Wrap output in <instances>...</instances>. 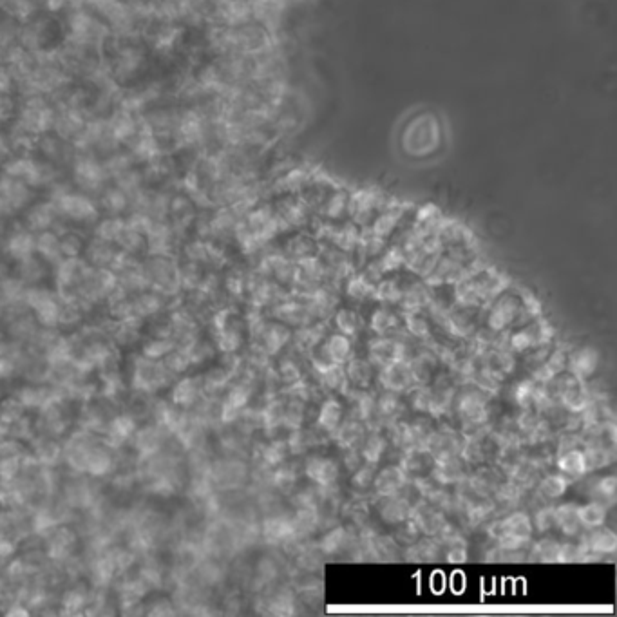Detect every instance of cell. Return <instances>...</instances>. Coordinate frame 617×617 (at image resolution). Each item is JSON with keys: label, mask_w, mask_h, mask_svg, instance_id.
Returning <instances> with one entry per match:
<instances>
[{"label": "cell", "mask_w": 617, "mask_h": 617, "mask_svg": "<svg viewBox=\"0 0 617 617\" xmlns=\"http://www.w3.org/2000/svg\"><path fill=\"white\" fill-rule=\"evenodd\" d=\"M73 185L76 190L86 192L89 196H100V192L109 185V174L105 171L104 162L91 154L76 152L75 160L71 163Z\"/></svg>", "instance_id": "1"}, {"label": "cell", "mask_w": 617, "mask_h": 617, "mask_svg": "<svg viewBox=\"0 0 617 617\" xmlns=\"http://www.w3.org/2000/svg\"><path fill=\"white\" fill-rule=\"evenodd\" d=\"M0 589H2V581H0Z\"/></svg>", "instance_id": "33"}, {"label": "cell", "mask_w": 617, "mask_h": 617, "mask_svg": "<svg viewBox=\"0 0 617 617\" xmlns=\"http://www.w3.org/2000/svg\"><path fill=\"white\" fill-rule=\"evenodd\" d=\"M348 352H350L348 341L344 337H333L330 346H328V353H330L333 361H342L348 355Z\"/></svg>", "instance_id": "25"}, {"label": "cell", "mask_w": 617, "mask_h": 617, "mask_svg": "<svg viewBox=\"0 0 617 617\" xmlns=\"http://www.w3.org/2000/svg\"><path fill=\"white\" fill-rule=\"evenodd\" d=\"M57 35V24L53 15H35L33 19L20 24L19 44L28 51H40L51 48L53 38Z\"/></svg>", "instance_id": "4"}, {"label": "cell", "mask_w": 617, "mask_h": 617, "mask_svg": "<svg viewBox=\"0 0 617 617\" xmlns=\"http://www.w3.org/2000/svg\"><path fill=\"white\" fill-rule=\"evenodd\" d=\"M17 371H15V364L6 359V357H0V380H8L11 377H15Z\"/></svg>", "instance_id": "31"}, {"label": "cell", "mask_w": 617, "mask_h": 617, "mask_svg": "<svg viewBox=\"0 0 617 617\" xmlns=\"http://www.w3.org/2000/svg\"><path fill=\"white\" fill-rule=\"evenodd\" d=\"M42 10L40 0H0V15L17 22L33 19Z\"/></svg>", "instance_id": "13"}, {"label": "cell", "mask_w": 617, "mask_h": 617, "mask_svg": "<svg viewBox=\"0 0 617 617\" xmlns=\"http://www.w3.org/2000/svg\"><path fill=\"white\" fill-rule=\"evenodd\" d=\"M308 473L312 478H315L317 482L321 484H330L333 478L337 476V469L333 466L332 462H326V460H315L308 467Z\"/></svg>", "instance_id": "22"}, {"label": "cell", "mask_w": 617, "mask_h": 617, "mask_svg": "<svg viewBox=\"0 0 617 617\" xmlns=\"http://www.w3.org/2000/svg\"><path fill=\"white\" fill-rule=\"evenodd\" d=\"M200 382L196 379H181L174 384L172 388V404L178 406L181 409L190 408L194 406L198 399H200Z\"/></svg>", "instance_id": "14"}, {"label": "cell", "mask_w": 617, "mask_h": 617, "mask_svg": "<svg viewBox=\"0 0 617 617\" xmlns=\"http://www.w3.org/2000/svg\"><path fill=\"white\" fill-rule=\"evenodd\" d=\"M554 520L563 527V531L576 532L578 523H580L578 509H574V507H561L560 511L554 516Z\"/></svg>", "instance_id": "23"}, {"label": "cell", "mask_w": 617, "mask_h": 617, "mask_svg": "<svg viewBox=\"0 0 617 617\" xmlns=\"http://www.w3.org/2000/svg\"><path fill=\"white\" fill-rule=\"evenodd\" d=\"M53 203L57 205L60 218L66 219L67 223L69 221L76 223V225H95L102 212L93 196L76 189L69 190Z\"/></svg>", "instance_id": "3"}, {"label": "cell", "mask_w": 617, "mask_h": 617, "mask_svg": "<svg viewBox=\"0 0 617 617\" xmlns=\"http://www.w3.org/2000/svg\"><path fill=\"white\" fill-rule=\"evenodd\" d=\"M22 456H0V484H10L22 471Z\"/></svg>", "instance_id": "21"}, {"label": "cell", "mask_w": 617, "mask_h": 617, "mask_svg": "<svg viewBox=\"0 0 617 617\" xmlns=\"http://www.w3.org/2000/svg\"><path fill=\"white\" fill-rule=\"evenodd\" d=\"M26 288H28V285L22 283L19 277L6 276L0 281V301L4 304L20 303V301H24Z\"/></svg>", "instance_id": "17"}, {"label": "cell", "mask_w": 617, "mask_h": 617, "mask_svg": "<svg viewBox=\"0 0 617 617\" xmlns=\"http://www.w3.org/2000/svg\"><path fill=\"white\" fill-rule=\"evenodd\" d=\"M172 348H174V342H172V339L151 337L149 341L143 344L142 355H145L147 359H152V361H162L163 357H165L167 353L171 352Z\"/></svg>", "instance_id": "19"}, {"label": "cell", "mask_w": 617, "mask_h": 617, "mask_svg": "<svg viewBox=\"0 0 617 617\" xmlns=\"http://www.w3.org/2000/svg\"><path fill=\"white\" fill-rule=\"evenodd\" d=\"M543 491L551 494V496H558L565 491V482L561 480L560 476H551V478H547V482H543Z\"/></svg>", "instance_id": "28"}, {"label": "cell", "mask_w": 617, "mask_h": 617, "mask_svg": "<svg viewBox=\"0 0 617 617\" xmlns=\"http://www.w3.org/2000/svg\"><path fill=\"white\" fill-rule=\"evenodd\" d=\"M131 364H133L131 368L133 390L154 395L156 391L169 388V384L176 379V375L163 364V361H152L145 355H136Z\"/></svg>", "instance_id": "2"}, {"label": "cell", "mask_w": 617, "mask_h": 617, "mask_svg": "<svg viewBox=\"0 0 617 617\" xmlns=\"http://www.w3.org/2000/svg\"><path fill=\"white\" fill-rule=\"evenodd\" d=\"M339 326H341V330H344V332L352 333L359 326V321H357V317L352 312H341V315H339Z\"/></svg>", "instance_id": "30"}, {"label": "cell", "mask_w": 617, "mask_h": 617, "mask_svg": "<svg viewBox=\"0 0 617 617\" xmlns=\"http://www.w3.org/2000/svg\"><path fill=\"white\" fill-rule=\"evenodd\" d=\"M35 254L40 259H44L48 265L55 266L58 261H62V250H60V236L53 230H42L35 234Z\"/></svg>", "instance_id": "11"}, {"label": "cell", "mask_w": 617, "mask_h": 617, "mask_svg": "<svg viewBox=\"0 0 617 617\" xmlns=\"http://www.w3.org/2000/svg\"><path fill=\"white\" fill-rule=\"evenodd\" d=\"M607 531H599L598 534H594V538H592V545L599 549V551H612L614 549V545H616V538H610V540H605V536H607Z\"/></svg>", "instance_id": "29"}, {"label": "cell", "mask_w": 617, "mask_h": 617, "mask_svg": "<svg viewBox=\"0 0 617 617\" xmlns=\"http://www.w3.org/2000/svg\"><path fill=\"white\" fill-rule=\"evenodd\" d=\"M33 190L28 183L11 176L8 172L0 174V207L6 216L19 210L28 209L33 200Z\"/></svg>", "instance_id": "5"}, {"label": "cell", "mask_w": 617, "mask_h": 617, "mask_svg": "<svg viewBox=\"0 0 617 617\" xmlns=\"http://www.w3.org/2000/svg\"><path fill=\"white\" fill-rule=\"evenodd\" d=\"M339 413H341V406L337 402H328L321 415V424H324L326 428H335L339 422Z\"/></svg>", "instance_id": "26"}, {"label": "cell", "mask_w": 617, "mask_h": 617, "mask_svg": "<svg viewBox=\"0 0 617 617\" xmlns=\"http://www.w3.org/2000/svg\"><path fill=\"white\" fill-rule=\"evenodd\" d=\"M124 225L125 218H122V216H107V218H100L96 221L95 228H93V236L116 245V239L120 236V232L124 230Z\"/></svg>", "instance_id": "16"}, {"label": "cell", "mask_w": 617, "mask_h": 617, "mask_svg": "<svg viewBox=\"0 0 617 617\" xmlns=\"http://www.w3.org/2000/svg\"><path fill=\"white\" fill-rule=\"evenodd\" d=\"M2 314H4V303L0 301V321H2Z\"/></svg>", "instance_id": "32"}, {"label": "cell", "mask_w": 617, "mask_h": 617, "mask_svg": "<svg viewBox=\"0 0 617 617\" xmlns=\"http://www.w3.org/2000/svg\"><path fill=\"white\" fill-rule=\"evenodd\" d=\"M58 218H60V214H58L57 205L53 201H40L35 205H29L26 218H24V225L31 232L38 234L42 230H51Z\"/></svg>", "instance_id": "6"}, {"label": "cell", "mask_w": 617, "mask_h": 617, "mask_svg": "<svg viewBox=\"0 0 617 617\" xmlns=\"http://www.w3.org/2000/svg\"><path fill=\"white\" fill-rule=\"evenodd\" d=\"M98 207L100 210L107 212V216H122L125 212L131 209V198L129 194L116 187V185H107L100 196H98Z\"/></svg>", "instance_id": "8"}, {"label": "cell", "mask_w": 617, "mask_h": 617, "mask_svg": "<svg viewBox=\"0 0 617 617\" xmlns=\"http://www.w3.org/2000/svg\"><path fill=\"white\" fill-rule=\"evenodd\" d=\"M4 252L15 263L20 261V259H24V257L35 254V232H31L29 228H26V225L15 228L13 232H10V236L6 238Z\"/></svg>", "instance_id": "7"}, {"label": "cell", "mask_w": 617, "mask_h": 617, "mask_svg": "<svg viewBox=\"0 0 617 617\" xmlns=\"http://www.w3.org/2000/svg\"><path fill=\"white\" fill-rule=\"evenodd\" d=\"M174 612H176V607H172L169 599H158L152 603V608H145V614H151V616H169Z\"/></svg>", "instance_id": "27"}, {"label": "cell", "mask_w": 617, "mask_h": 617, "mask_svg": "<svg viewBox=\"0 0 617 617\" xmlns=\"http://www.w3.org/2000/svg\"><path fill=\"white\" fill-rule=\"evenodd\" d=\"M17 277L28 286L40 285L48 277V263L37 254L17 261Z\"/></svg>", "instance_id": "10"}, {"label": "cell", "mask_w": 617, "mask_h": 617, "mask_svg": "<svg viewBox=\"0 0 617 617\" xmlns=\"http://www.w3.org/2000/svg\"><path fill=\"white\" fill-rule=\"evenodd\" d=\"M167 299L163 295L156 294L154 290H145L142 294L133 295V310L136 317L142 321H149L152 317L165 312Z\"/></svg>", "instance_id": "9"}, {"label": "cell", "mask_w": 617, "mask_h": 617, "mask_svg": "<svg viewBox=\"0 0 617 617\" xmlns=\"http://www.w3.org/2000/svg\"><path fill=\"white\" fill-rule=\"evenodd\" d=\"M578 516H580L581 523L590 525V527H596V525H601L603 520H605V509L599 507V505L592 504L589 505V507L580 509V511H578Z\"/></svg>", "instance_id": "24"}, {"label": "cell", "mask_w": 617, "mask_h": 617, "mask_svg": "<svg viewBox=\"0 0 617 617\" xmlns=\"http://www.w3.org/2000/svg\"><path fill=\"white\" fill-rule=\"evenodd\" d=\"M89 598H91V590L86 587H71L64 592L60 605L66 614H84L86 608H89Z\"/></svg>", "instance_id": "15"}, {"label": "cell", "mask_w": 617, "mask_h": 617, "mask_svg": "<svg viewBox=\"0 0 617 617\" xmlns=\"http://www.w3.org/2000/svg\"><path fill=\"white\" fill-rule=\"evenodd\" d=\"M26 408L20 404L17 397H8V399L0 400V422L10 426L13 422H17L19 418L24 417Z\"/></svg>", "instance_id": "20"}, {"label": "cell", "mask_w": 617, "mask_h": 617, "mask_svg": "<svg viewBox=\"0 0 617 617\" xmlns=\"http://www.w3.org/2000/svg\"><path fill=\"white\" fill-rule=\"evenodd\" d=\"M116 250L118 248L113 243L93 236L91 241H87L86 248H84V259L95 268H109L113 263Z\"/></svg>", "instance_id": "12"}, {"label": "cell", "mask_w": 617, "mask_h": 617, "mask_svg": "<svg viewBox=\"0 0 617 617\" xmlns=\"http://www.w3.org/2000/svg\"><path fill=\"white\" fill-rule=\"evenodd\" d=\"M86 248V239L80 236V232H76L73 228H69L60 236V250L64 257H80L84 254Z\"/></svg>", "instance_id": "18"}]
</instances>
